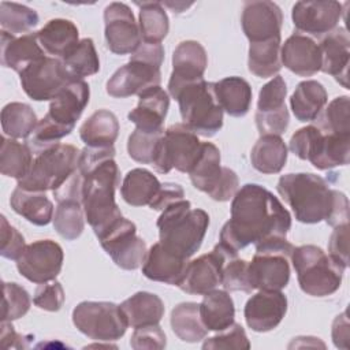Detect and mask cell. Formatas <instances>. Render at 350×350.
<instances>
[{
  "mask_svg": "<svg viewBox=\"0 0 350 350\" xmlns=\"http://www.w3.org/2000/svg\"><path fill=\"white\" fill-rule=\"evenodd\" d=\"M291 215L268 189L246 183L232 197L231 219L220 231V245L232 253L253 243L286 238Z\"/></svg>",
  "mask_w": 350,
  "mask_h": 350,
  "instance_id": "6da1fadb",
  "label": "cell"
},
{
  "mask_svg": "<svg viewBox=\"0 0 350 350\" xmlns=\"http://www.w3.org/2000/svg\"><path fill=\"white\" fill-rule=\"evenodd\" d=\"M276 190L301 223L314 224L325 220L327 224L336 227L349 220L347 197L331 189L319 175L310 172L282 175Z\"/></svg>",
  "mask_w": 350,
  "mask_h": 350,
  "instance_id": "7a4b0ae2",
  "label": "cell"
},
{
  "mask_svg": "<svg viewBox=\"0 0 350 350\" xmlns=\"http://www.w3.org/2000/svg\"><path fill=\"white\" fill-rule=\"evenodd\" d=\"M81 174L83 176L82 208L85 219L92 226L96 237H100L122 217V212L115 202L120 172L115 160L108 159Z\"/></svg>",
  "mask_w": 350,
  "mask_h": 350,
  "instance_id": "3957f363",
  "label": "cell"
},
{
  "mask_svg": "<svg viewBox=\"0 0 350 350\" xmlns=\"http://www.w3.org/2000/svg\"><path fill=\"white\" fill-rule=\"evenodd\" d=\"M89 85L83 79H74L51 100L48 113L37 123L30 145L37 153L60 144L68 135L89 103Z\"/></svg>",
  "mask_w": 350,
  "mask_h": 350,
  "instance_id": "277c9868",
  "label": "cell"
},
{
  "mask_svg": "<svg viewBox=\"0 0 350 350\" xmlns=\"http://www.w3.org/2000/svg\"><path fill=\"white\" fill-rule=\"evenodd\" d=\"M208 226V213L191 209L190 201L182 198L161 211L157 219L159 242L175 256L189 260L201 247Z\"/></svg>",
  "mask_w": 350,
  "mask_h": 350,
  "instance_id": "5b68a950",
  "label": "cell"
},
{
  "mask_svg": "<svg viewBox=\"0 0 350 350\" xmlns=\"http://www.w3.org/2000/svg\"><path fill=\"white\" fill-rule=\"evenodd\" d=\"M164 60L161 44L141 42L131 53L130 62L118 68L107 82V93L116 98L141 94L145 90L160 86V66Z\"/></svg>",
  "mask_w": 350,
  "mask_h": 350,
  "instance_id": "8992f818",
  "label": "cell"
},
{
  "mask_svg": "<svg viewBox=\"0 0 350 350\" xmlns=\"http://www.w3.org/2000/svg\"><path fill=\"white\" fill-rule=\"evenodd\" d=\"M183 124L197 135L213 137L223 127V109L215 94V82L204 78L183 85L174 96Z\"/></svg>",
  "mask_w": 350,
  "mask_h": 350,
  "instance_id": "52a82bcc",
  "label": "cell"
},
{
  "mask_svg": "<svg viewBox=\"0 0 350 350\" xmlns=\"http://www.w3.org/2000/svg\"><path fill=\"white\" fill-rule=\"evenodd\" d=\"M290 261L297 272L301 290L308 295L327 297L340 287L346 268L321 247L314 245L294 247Z\"/></svg>",
  "mask_w": 350,
  "mask_h": 350,
  "instance_id": "ba28073f",
  "label": "cell"
},
{
  "mask_svg": "<svg viewBox=\"0 0 350 350\" xmlns=\"http://www.w3.org/2000/svg\"><path fill=\"white\" fill-rule=\"evenodd\" d=\"M290 150L301 160H308L317 170L346 165L350 160V134L323 133L317 126L295 131L288 142Z\"/></svg>",
  "mask_w": 350,
  "mask_h": 350,
  "instance_id": "9c48e42d",
  "label": "cell"
},
{
  "mask_svg": "<svg viewBox=\"0 0 350 350\" xmlns=\"http://www.w3.org/2000/svg\"><path fill=\"white\" fill-rule=\"evenodd\" d=\"M294 246L286 238H272L256 245L247 262V280L252 290L280 291L290 280V258Z\"/></svg>",
  "mask_w": 350,
  "mask_h": 350,
  "instance_id": "30bf717a",
  "label": "cell"
},
{
  "mask_svg": "<svg viewBox=\"0 0 350 350\" xmlns=\"http://www.w3.org/2000/svg\"><path fill=\"white\" fill-rule=\"evenodd\" d=\"M79 153L68 144H57L40 152L29 174L19 179L16 186L29 191H55L78 168Z\"/></svg>",
  "mask_w": 350,
  "mask_h": 350,
  "instance_id": "8fae6325",
  "label": "cell"
},
{
  "mask_svg": "<svg viewBox=\"0 0 350 350\" xmlns=\"http://www.w3.org/2000/svg\"><path fill=\"white\" fill-rule=\"evenodd\" d=\"M74 325L93 340L120 339L129 327L120 305L105 301H83L72 310Z\"/></svg>",
  "mask_w": 350,
  "mask_h": 350,
  "instance_id": "7c38bea8",
  "label": "cell"
},
{
  "mask_svg": "<svg viewBox=\"0 0 350 350\" xmlns=\"http://www.w3.org/2000/svg\"><path fill=\"white\" fill-rule=\"evenodd\" d=\"M200 149L201 142L196 133L183 123L172 124L159 141L152 167L160 174H167L172 168L189 174L198 157Z\"/></svg>",
  "mask_w": 350,
  "mask_h": 350,
  "instance_id": "4fadbf2b",
  "label": "cell"
},
{
  "mask_svg": "<svg viewBox=\"0 0 350 350\" xmlns=\"http://www.w3.org/2000/svg\"><path fill=\"white\" fill-rule=\"evenodd\" d=\"M25 93L34 101L53 100L74 78L62 59L42 56L19 72Z\"/></svg>",
  "mask_w": 350,
  "mask_h": 350,
  "instance_id": "5bb4252c",
  "label": "cell"
},
{
  "mask_svg": "<svg viewBox=\"0 0 350 350\" xmlns=\"http://www.w3.org/2000/svg\"><path fill=\"white\" fill-rule=\"evenodd\" d=\"M100 245L122 269L133 271L144 264L148 249L142 238L137 237V227L123 216L97 237Z\"/></svg>",
  "mask_w": 350,
  "mask_h": 350,
  "instance_id": "9a60e30c",
  "label": "cell"
},
{
  "mask_svg": "<svg viewBox=\"0 0 350 350\" xmlns=\"http://www.w3.org/2000/svg\"><path fill=\"white\" fill-rule=\"evenodd\" d=\"M63 258V249L59 243L41 239L25 246L16 260V268L23 278L41 284L53 280L60 273Z\"/></svg>",
  "mask_w": 350,
  "mask_h": 350,
  "instance_id": "2e32d148",
  "label": "cell"
},
{
  "mask_svg": "<svg viewBox=\"0 0 350 350\" xmlns=\"http://www.w3.org/2000/svg\"><path fill=\"white\" fill-rule=\"evenodd\" d=\"M237 256L238 253H232L223 245L217 243L211 253L202 254L187 264L185 275L178 287L187 294H208L221 284V271L224 262Z\"/></svg>",
  "mask_w": 350,
  "mask_h": 350,
  "instance_id": "e0dca14e",
  "label": "cell"
},
{
  "mask_svg": "<svg viewBox=\"0 0 350 350\" xmlns=\"http://www.w3.org/2000/svg\"><path fill=\"white\" fill-rule=\"evenodd\" d=\"M287 86L280 75H275L258 93L256 124L261 135H280L288 127L290 115L286 107Z\"/></svg>",
  "mask_w": 350,
  "mask_h": 350,
  "instance_id": "ac0fdd59",
  "label": "cell"
},
{
  "mask_svg": "<svg viewBox=\"0 0 350 350\" xmlns=\"http://www.w3.org/2000/svg\"><path fill=\"white\" fill-rule=\"evenodd\" d=\"M105 41L111 52L116 55L134 53L142 42L139 26L134 14L124 3L113 1L104 10Z\"/></svg>",
  "mask_w": 350,
  "mask_h": 350,
  "instance_id": "d6986e66",
  "label": "cell"
},
{
  "mask_svg": "<svg viewBox=\"0 0 350 350\" xmlns=\"http://www.w3.org/2000/svg\"><path fill=\"white\" fill-rule=\"evenodd\" d=\"M343 14L342 4L331 0L297 1L291 11V18L298 31L323 38L336 29Z\"/></svg>",
  "mask_w": 350,
  "mask_h": 350,
  "instance_id": "ffe728a7",
  "label": "cell"
},
{
  "mask_svg": "<svg viewBox=\"0 0 350 350\" xmlns=\"http://www.w3.org/2000/svg\"><path fill=\"white\" fill-rule=\"evenodd\" d=\"M241 25L250 42L264 41L280 36L283 14L278 4L267 0L245 1Z\"/></svg>",
  "mask_w": 350,
  "mask_h": 350,
  "instance_id": "44dd1931",
  "label": "cell"
},
{
  "mask_svg": "<svg viewBox=\"0 0 350 350\" xmlns=\"http://www.w3.org/2000/svg\"><path fill=\"white\" fill-rule=\"evenodd\" d=\"M208 66L205 48L193 40L178 44L172 53V72L168 81V92L174 96L183 85L202 79Z\"/></svg>",
  "mask_w": 350,
  "mask_h": 350,
  "instance_id": "7402d4cb",
  "label": "cell"
},
{
  "mask_svg": "<svg viewBox=\"0 0 350 350\" xmlns=\"http://www.w3.org/2000/svg\"><path fill=\"white\" fill-rule=\"evenodd\" d=\"M287 312V298L282 291L260 290L245 305V320L250 329L268 332L276 328Z\"/></svg>",
  "mask_w": 350,
  "mask_h": 350,
  "instance_id": "603a6c76",
  "label": "cell"
},
{
  "mask_svg": "<svg viewBox=\"0 0 350 350\" xmlns=\"http://www.w3.org/2000/svg\"><path fill=\"white\" fill-rule=\"evenodd\" d=\"M282 66L299 77H312L321 68L319 44L302 33L291 34L280 46Z\"/></svg>",
  "mask_w": 350,
  "mask_h": 350,
  "instance_id": "cb8c5ba5",
  "label": "cell"
},
{
  "mask_svg": "<svg viewBox=\"0 0 350 350\" xmlns=\"http://www.w3.org/2000/svg\"><path fill=\"white\" fill-rule=\"evenodd\" d=\"M321 52V71L332 75L345 89L349 88L350 37L345 27H336L324 36L319 44Z\"/></svg>",
  "mask_w": 350,
  "mask_h": 350,
  "instance_id": "d4e9b609",
  "label": "cell"
},
{
  "mask_svg": "<svg viewBox=\"0 0 350 350\" xmlns=\"http://www.w3.org/2000/svg\"><path fill=\"white\" fill-rule=\"evenodd\" d=\"M138 97L137 107L129 112V120L142 131H164L163 124L170 107L167 92L160 86H154L145 90Z\"/></svg>",
  "mask_w": 350,
  "mask_h": 350,
  "instance_id": "484cf974",
  "label": "cell"
},
{
  "mask_svg": "<svg viewBox=\"0 0 350 350\" xmlns=\"http://www.w3.org/2000/svg\"><path fill=\"white\" fill-rule=\"evenodd\" d=\"M0 48L1 64L4 67L12 68L18 74L25 70L30 63L45 56V51L38 42L37 31L23 36H12L1 30Z\"/></svg>",
  "mask_w": 350,
  "mask_h": 350,
  "instance_id": "4316f807",
  "label": "cell"
},
{
  "mask_svg": "<svg viewBox=\"0 0 350 350\" xmlns=\"http://www.w3.org/2000/svg\"><path fill=\"white\" fill-rule=\"evenodd\" d=\"M187 258L175 256L163 247L160 242L152 245L142 264V273L154 282L178 286L185 275Z\"/></svg>",
  "mask_w": 350,
  "mask_h": 350,
  "instance_id": "83f0119b",
  "label": "cell"
},
{
  "mask_svg": "<svg viewBox=\"0 0 350 350\" xmlns=\"http://www.w3.org/2000/svg\"><path fill=\"white\" fill-rule=\"evenodd\" d=\"M37 38L45 53L64 59L79 42L77 26L68 19H51L37 31Z\"/></svg>",
  "mask_w": 350,
  "mask_h": 350,
  "instance_id": "f1b7e54d",
  "label": "cell"
},
{
  "mask_svg": "<svg viewBox=\"0 0 350 350\" xmlns=\"http://www.w3.org/2000/svg\"><path fill=\"white\" fill-rule=\"evenodd\" d=\"M223 174L224 167L220 165V150L217 146L212 142H201L198 157L189 171L193 186L211 196L221 180Z\"/></svg>",
  "mask_w": 350,
  "mask_h": 350,
  "instance_id": "f546056e",
  "label": "cell"
},
{
  "mask_svg": "<svg viewBox=\"0 0 350 350\" xmlns=\"http://www.w3.org/2000/svg\"><path fill=\"white\" fill-rule=\"evenodd\" d=\"M120 309L131 328L159 324L164 314V304L161 298L148 291H138L124 299Z\"/></svg>",
  "mask_w": 350,
  "mask_h": 350,
  "instance_id": "4dcf8cb0",
  "label": "cell"
},
{
  "mask_svg": "<svg viewBox=\"0 0 350 350\" xmlns=\"http://www.w3.org/2000/svg\"><path fill=\"white\" fill-rule=\"evenodd\" d=\"M327 101L328 96L324 86L314 79H306L297 85L290 105L299 122H313L319 118Z\"/></svg>",
  "mask_w": 350,
  "mask_h": 350,
  "instance_id": "1f68e13d",
  "label": "cell"
},
{
  "mask_svg": "<svg viewBox=\"0 0 350 350\" xmlns=\"http://www.w3.org/2000/svg\"><path fill=\"white\" fill-rule=\"evenodd\" d=\"M215 94L223 111L230 116H245L252 104V88L241 77H227L215 82Z\"/></svg>",
  "mask_w": 350,
  "mask_h": 350,
  "instance_id": "d6a6232c",
  "label": "cell"
},
{
  "mask_svg": "<svg viewBox=\"0 0 350 350\" xmlns=\"http://www.w3.org/2000/svg\"><path fill=\"white\" fill-rule=\"evenodd\" d=\"M200 316L208 331H226L234 324V301L227 291L215 288L204 295L200 304Z\"/></svg>",
  "mask_w": 350,
  "mask_h": 350,
  "instance_id": "836d02e7",
  "label": "cell"
},
{
  "mask_svg": "<svg viewBox=\"0 0 350 350\" xmlns=\"http://www.w3.org/2000/svg\"><path fill=\"white\" fill-rule=\"evenodd\" d=\"M119 134V122L113 112L98 109L92 113L79 127V137L86 146H113Z\"/></svg>",
  "mask_w": 350,
  "mask_h": 350,
  "instance_id": "e575fe53",
  "label": "cell"
},
{
  "mask_svg": "<svg viewBox=\"0 0 350 350\" xmlns=\"http://www.w3.org/2000/svg\"><path fill=\"white\" fill-rule=\"evenodd\" d=\"M250 161L254 170L261 174H278L287 161V146L280 135H261L250 152Z\"/></svg>",
  "mask_w": 350,
  "mask_h": 350,
  "instance_id": "d590c367",
  "label": "cell"
},
{
  "mask_svg": "<svg viewBox=\"0 0 350 350\" xmlns=\"http://www.w3.org/2000/svg\"><path fill=\"white\" fill-rule=\"evenodd\" d=\"M11 208L36 226H46L53 220V204L41 191H29L16 186L10 197Z\"/></svg>",
  "mask_w": 350,
  "mask_h": 350,
  "instance_id": "8d00e7d4",
  "label": "cell"
},
{
  "mask_svg": "<svg viewBox=\"0 0 350 350\" xmlns=\"http://www.w3.org/2000/svg\"><path fill=\"white\" fill-rule=\"evenodd\" d=\"M160 187L161 183L150 171L134 168L126 174L120 186V194L129 205L144 206L153 201Z\"/></svg>",
  "mask_w": 350,
  "mask_h": 350,
  "instance_id": "74e56055",
  "label": "cell"
},
{
  "mask_svg": "<svg viewBox=\"0 0 350 350\" xmlns=\"http://www.w3.org/2000/svg\"><path fill=\"white\" fill-rule=\"evenodd\" d=\"M280 36L264 41L250 42L247 68L258 78L275 77L282 68Z\"/></svg>",
  "mask_w": 350,
  "mask_h": 350,
  "instance_id": "f35d334b",
  "label": "cell"
},
{
  "mask_svg": "<svg viewBox=\"0 0 350 350\" xmlns=\"http://www.w3.org/2000/svg\"><path fill=\"white\" fill-rule=\"evenodd\" d=\"M170 321L174 334L187 343H197L208 334L200 316V304L196 302H182L176 305L171 312Z\"/></svg>",
  "mask_w": 350,
  "mask_h": 350,
  "instance_id": "ab89813d",
  "label": "cell"
},
{
  "mask_svg": "<svg viewBox=\"0 0 350 350\" xmlns=\"http://www.w3.org/2000/svg\"><path fill=\"white\" fill-rule=\"evenodd\" d=\"M33 154L29 145L18 142L14 138H1L0 149V172L16 180L25 178L31 165Z\"/></svg>",
  "mask_w": 350,
  "mask_h": 350,
  "instance_id": "60d3db41",
  "label": "cell"
},
{
  "mask_svg": "<svg viewBox=\"0 0 350 350\" xmlns=\"http://www.w3.org/2000/svg\"><path fill=\"white\" fill-rule=\"evenodd\" d=\"M139 7V33L144 42L160 44L170 30V21L161 3L142 1Z\"/></svg>",
  "mask_w": 350,
  "mask_h": 350,
  "instance_id": "b9f144b4",
  "label": "cell"
},
{
  "mask_svg": "<svg viewBox=\"0 0 350 350\" xmlns=\"http://www.w3.org/2000/svg\"><path fill=\"white\" fill-rule=\"evenodd\" d=\"M37 123L36 112L25 103H10L1 109V129L10 138H27Z\"/></svg>",
  "mask_w": 350,
  "mask_h": 350,
  "instance_id": "7bdbcfd3",
  "label": "cell"
},
{
  "mask_svg": "<svg viewBox=\"0 0 350 350\" xmlns=\"http://www.w3.org/2000/svg\"><path fill=\"white\" fill-rule=\"evenodd\" d=\"M52 221L56 232L62 238L67 241L79 238L85 228V212L82 202L74 200L57 202Z\"/></svg>",
  "mask_w": 350,
  "mask_h": 350,
  "instance_id": "ee69618b",
  "label": "cell"
},
{
  "mask_svg": "<svg viewBox=\"0 0 350 350\" xmlns=\"http://www.w3.org/2000/svg\"><path fill=\"white\" fill-rule=\"evenodd\" d=\"M62 60L74 79L90 77L100 70V59L92 38L79 40L78 45Z\"/></svg>",
  "mask_w": 350,
  "mask_h": 350,
  "instance_id": "f6af8a7d",
  "label": "cell"
},
{
  "mask_svg": "<svg viewBox=\"0 0 350 350\" xmlns=\"http://www.w3.org/2000/svg\"><path fill=\"white\" fill-rule=\"evenodd\" d=\"M38 14L23 4L0 3V25L3 31L12 36H23L30 33V30L38 25Z\"/></svg>",
  "mask_w": 350,
  "mask_h": 350,
  "instance_id": "bcb514c9",
  "label": "cell"
},
{
  "mask_svg": "<svg viewBox=\"0 0 350 350\" xmlns=\"http://www.w3.org/2000/svg\"><path fill=\"white\" fill-rule=\"evenodd\" d=\"M323 133L350 134V100L347 96L334 98L319 115V126Z\"/></svg>",
  "mask_w": 350,
  "mask_h": 350,
  "instance_id": "7dc6e473",
  "label": "cell"
},
{
  "mask_svg": "<svg viewBox=\"0 0 350 350\" xmlns=\"http://www.w3.org/2000/svg\"><path fill=\"white\" fill-rule=\"evenodd\" d=\"M163 134L164 131L150 133V131H142L135 129L130 134L127 141L129 156L141 164L152 165L156 156L159 141L163 137Z\"/></svg>",
  "mask_w": 350,
  "mask_h": 350,
  "instance_id": "c3c4849f",
  "label": "cell"
},
{
  "mask_svg": "<svg viewBox=\"0 0 350 350\" xmlns=\"http://www.w3.org/2000/svg\"><path fill=\"white\" fill-rule=\"evenodd\" d=\"M30 295L18 283H3L1 321H12L25 316L30 309Z\"/></svg>",
  "mask_w": 350,
  "mask_h": 350,
  "instance_id": "681fc988",
  "label": "cell"
},
{
  "mask_svg": "<svg viewBox=\"0 0 350 350\" xmlns=\"http://www.w3.org/2000/svg\"><path fill=\"white\" fill-rule=\"evenodd\" d=\"M221 284L230 291L250 293V284L247 280V261L237 257L228 258L221 271Z\"/></svg>",
  "mask_w": 350,
  "mask_h": 350,
  "instance_id": "f907efd6",
  "label": "cell"
},
{
  "mask_svg": "<svg viewBox=\"0 0 350 350\" xmlns=\"http://www.w3.org/2000/svg\"><path fill=\"white\" fill-rule=\"evenodd\" d=\"M250 343L246 336L245 329L242 325L234 323L230 325L226 332L221 331V334L212 336L206 339L202 345L204 350L208 349H249Z\"/></svg>",
  "mask_w": 350,
  "mask_h": 350,
  "instance_id": "816d5d0a",
  "label": "cell"
},
{
  "mask_svg": "<svg viewBox=\"0 0 350 350\" xmlns=\"http://www.w3.org/2000/svg\"><path fill=\"white\" fill-rule=\"evenodd\" d=\"M0 254L8 260H18L25 249V238L22 234L12 227L4 216L0 219Z\"/></svg>",
  "mask_w": 350,
  "mask_h": 350,
  "instance_id": "f5cc1de1",
  "label": "cell"
},
{
  "mask_svg": "<svg viewBox=\"0 0 350 350\" xmlns=\"http://www.w3.org/2000/svg\"><path fill=\"white\" fill-rule=\"evenodd\" d=\"M33 302L40 309L57 312L64 304V290L59 282L41 283L36 288Z\"/></svg>",
  "mask_w": 350,
  "mask_h": 350,
  "instance_id": "db71d44e",
  "label": "cell"
},
{
  "mask_svg": "<svg viewBox=\"0 0 350 350\" xmlns=\"http://www.w3.org/2000/svg\"><path fill=\"white\" fill-rule=\"evenodd\" d=\"M165 343V334L159 324L135 328L130 339V346L135 350L164 349Z\"/></svg>",
  "mask_w": 350,
  "mask_h": 350,
  "instance_id": "11a10c76",
  "label": "cell"
},
{
  "mask_svg": "<svg viewBox=\"0 0 350 350\" xmlns=\"http://www.w3.org/2000/svg\"><path fill=\"white\" fill-rule=\"evenodd\" d=\"M329 256L347 268L349 265V224L336 226L328 242Z\"/></svg>",
  "mask_w": 350,
  "mask_h": 350,
  "instance_id": "9f6ffc18",
  "label": "cell"
},
{
  "mask_svg": "<svg viewBox=\"0 0 350 350\" xmlns=\"http://www.w3.org/2000/svg\"><path fill=\"white\" fill-rule=\"evenodd\" d=\"M185 197V191L180 185L178 183H161V187L153 201L149 204V206L154 211H164L168 205H171L175 201H179Z\"/></svg>",
  "mask_w": 350,
  "mask_h": 350,
  "instance_id": "6f0895ef",
  "label": "cell"
},
{
  "mask_svg": "<svg viewBox=\"0 0 350 350\" xmlns=\"http://www.w3.org/2000/svg\"><path fill=\"white\" fill-rule=\"evenodd\" d=\"M332 342L339 349L349 347V320L347 312L345 310L342 314L336 316L332 324Z\"/></svg>",
  "mask_w": 350,
  "mask_h": 350,
  "instance_id": "680465c9",
  "label": "cell"
},
{
  "mask_svg": "<svg viewBox=\"0 0 350 350\" xmlns=\"http://www.w3.org/2000/svg\"><path fill=\"white\" fill-rule=\"evenodd\" d=\"M21 339L23 338L15 332L11 321H1V343L3 345L7 340H10L7 347H23L25 345L22 343Z\"/></svg>",
  "mask_w": 350,
  "mask_h": 350,
  "instance_id": "91938a15",
  "label": "cell"
},
{
  "mask_svg": "<svg viewBox=\"0 0 350 350\" xmlns=\"http://www.w3.org/2000/svg\"><path fill=\"white\" fill-rule=\"evenodd\" d=\"M164 5H167L168 8H171L172 10V12H183L186 8H189L190 5H193V3H180V1H175V3H172V1H165L164 3Z\"/></svg>",
  "mask_w": 350,
  "mask_h": 350,
  "instance_id": "94428289",
  "label": "cell"
}]
</instances>
